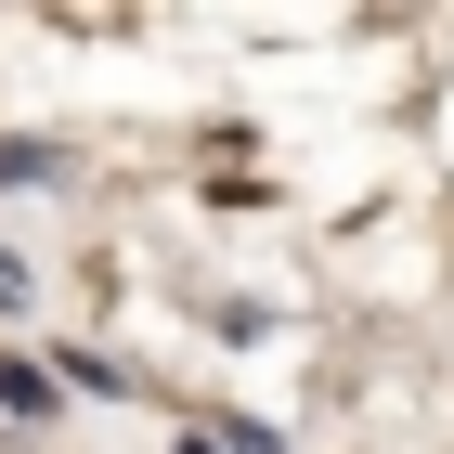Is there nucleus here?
<instances>
[{"label":"nucleus","mask_w":454,"mask_h":454,"mask_svg":"<svg viewBox=\"0 0 454 454\" xmlns=\"http://www.w3.org/2000/svg\"><path fill=\"white\" fill-rule=\"evenodd\" d=\"M0 416L39 428V416H52V377H39V364H0Z\"/></svg>","instance_id":"obj_1"},{"label":"nucleus","mask_w":454,"mask_h":454,"mask_svg":"<svg viewBox=\"0 0 454 454\" xmlns=\"http://www.w3.org/2000/svg\"><path fill=\"white\" fill-rule=\"evenodd\" d=\"M182 454H273V428H234V416H195V428H182Z\"/></svg>","instance_id":"obj_2"},{"label":"nucleus","mask_w":454,"mask_h":454,"mask_svg":"<svg viewBox=\"0 0 454 454\" xmlns=\"http://www.w3.org/2000/svg\"><path fill=\"white\" fill-rule=\"evenodd\" d=\"M27 299H39V273L13 260V247H0V312H27Z\"/></svg>","instance_id":"obj_3"}]
</instances>
